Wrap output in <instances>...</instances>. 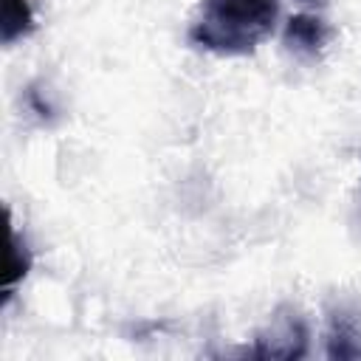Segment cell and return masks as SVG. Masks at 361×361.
<instances>
[{"label":"cell","mask_w":361,"mask_h":361,"mask_svg":"<svg viewBox=\"0 0 361 361\" xmlns=\"http://www.w3.org/2000/svg\"><path fill=\"white\" fill-rule=\"evenodd\" d=\"M25 104H28V110H31V113H37L42 121H51V116L56 113V104L48 99L45 87H42V85H37V82L25 87Z\"/></svg>","instance_id":"7"},{"label":"cell","mask_w":361,"mask_h":361,"mask_svg":"<svg viewBox=\"0 0 361 361\" xmlns=\"http://www.w3.org/2000/svg\"><path fill=\"white\" fill-rule=\"evenodd\" d=\"M28 271H31V248H28L25 237H20L17 228L8 220V248H6V265H3V293H6V299L28 276Z\"/></svg>","instance_id":"5"},{"label":"cell","mask_w":361,"mask_h":361,"mask_svg":"<svg viewBox=\"0 0 361 361\" xmlns=\"http://www.w3.org/2000/svg\"><path fill=\"white\" fill-rule=\"evenodd\" d=\"M324 353L333 361H361V296H336L324 307Z\"/></svg>","instance_id":"3"},{"label":"cell","mask_w":361,"mask_h":361,"mask_svg":"<svg viewBox=\"0 0 361 361\" xmlns=\"http://www.w3.org/2000/svg\"><path fill=\"white\" fill-rule=\"evenodd\" d=\"M310 344V330L299 307L293 305H279L265 327L257 330L254 344L245 350L254 358H282V361H296L307 355Z\"/></svg>","instance_id":"2"},{"label":"cell","mask_w":361,"mask_h":361,"mask_svg":"<svg viewBox=\"0 0 361 361\" xmlns=\"http://www.w3.org/2000/svg\"><path fill=\"white\" fill-rule=\"evenodd\" d=\"M333 34L336 31L324 17H319L316 11H302V14L288 17L285 31H282V45L296 59L313 62V59H319L324 54V48L330 45Z\"/></svg>","instance_id":"4"},{"label":"cell","mask_w":361,"mask_h":361,"mask_svg":"<svg viewBox=\"0 0 361 361\" xmlns=\"http://www.w3.org/2000/svg\"><path fill=\"white\" fill-rule=\"evenodd\" d=\"M34 31V8L28 0H3L0 14V42L8 48Z\"/></svg>","instance_id":"6"},{"label":"cell","mask_w":361,"mask_h":361,"mask_svg":"<svg viewBox=\"0 0 361 361\" xmlns=\"http://www.w3.org/2000/svg\"><path fill=\"white\" fill-rule=\"evenodd\" d=\"M296 3L305 6V8H313V11H322V8L330 6V0H296Z\"/></svg>","instance_id":"8"},{"label":"cell","mask_w":361,"mask_h":361,"mask_svg":"<svg viewBox=\"0 0 361 361\" xmlns=\"http://www.w3.org/2000/svg\"><path fill=\"white\" fill-rule=\"evenodd\" d=\"M276 17L279 0H200L186 39L217 56H243L271 37Z\"/></svg>","instance_id":"1"}]
</instances>
